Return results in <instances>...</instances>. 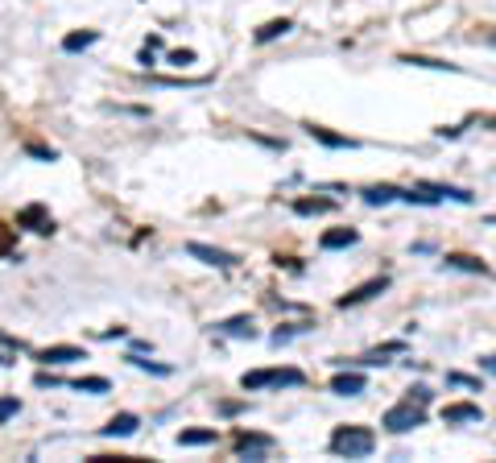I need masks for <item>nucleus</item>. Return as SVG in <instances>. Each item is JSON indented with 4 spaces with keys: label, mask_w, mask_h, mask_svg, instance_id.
<instances>
[{
    "label": "nucleus",
    "mask_w": 496,
    "mask_h": 463,
    "mask_svg": "<svg viewBox=\"0 0 496 463\" xmlns=\"http://www.w3.org/2000/svg\"><path fill=\"white\" fill-rule=\"evenodd\" d=\"M331 451L335 455H348V460H368L377 451V435L368 426H339L331 435Z\"/></svg>",
    "instance_id": "f257e3e1"
},
{
    "label": "nucleus",
    "mask_w": 496,
    "mask_h": 463,
    "mask_svg": "<svg viewBox=\"0 0 496 463\" xmlns=\"http://www.w3.org/2000/svg\"><path fill=\"white\" fill-rule=\"evenodd\" d=\"M306 377L298 373V368H257V373H244L240 377V385L248 389V393H257V389H286V385H302Z\"/></svg>",
    "instance_id": "f03ea898"
},
{
    "label": "nucleus",
    "mask_w": 496,
    "mask_h": 463,
    "mask_svg": "<svg viewBox=\"0 0 496 463\" xmlns=\"http://www.w3.org/2000/svg\"><path fill=\"white\" fill-rule=\"evenodd\" d=\"M422 406H414L410 397L401 402V406H393L389 414H385V431H393V435H406V431H414V426H422Z\"/></svg>",
    "instance_id": "7ed1b4c3"
},
{
    "label": "nucleus",
    "mask_w": 496,
    "mask_h": 463,
    "mask_svg": "<svg viewBox=\"0 0 496 463\" xmlns=\"http://www.w3.org/2000/svg\"><path fill=\"white\" fill-rule=\"evenodd\" d=\"M186 253H190V257H199L203 265H219V269H232V265H236V257H232V253L211 248V244H199V240H190V244H186Z\"/></svg>",
    "instance_id": "20e7f679"
},
{
    "label": "nucleus",
    "mask_w": 496,
    "mask_h": 463,
    "mask_svg": "<svg viewBox=\"0 0 496 463\" xmlns=\"http://www.w3.org/2000/svg\"><path fill=\"white\" fill-rule=\"evenodd\" d=\"M385 290H389V277H373V282H364L360 290L344 294L339 306H344V311H348V306H360V302H368V298H377V294H385Z\"/></svg>",
    "instance_id": "39448f33"
},
{
    "label": "nucleus",
    "mask_w": 496,
    "mask_h": 463,
    "mask_svg": "<svg viewBox=\"0 0 496 463\" xmlns=\"http://www.w3.org/2000/svg\"><path fill=\"white\" fill-rule=\"evenodd\" d=\"M443 422H447V426L484 422V410H480V406H472V402H455V406H447V410H443Z\"/></svg>",
    "instance_id": "423d86ee"
},
{
    "label": "nucleus",
    "mask_w": 496,
    "mask_h": 463,
    "mask_svg": "<svg viewBox=\"0 0 496 463\" xmlns=\"http://www.w3.org/2000/svg\"><path fill=\"white\" fill-rule=\"evenodd\" d=\"M236 447H240L244 460H265V451H273V439L269 435H240Z\"/></svg>",
    "instance_id": "0eeeda50"
},
{
    "label": "nucleus",
    "mask_w": 496,
    "mask_h": 463,
    "mask_svg": "<svg viewBox=\"0 0 496 463\" xmlns=\"http://www.w3.org/2000/svg\"><path fill=\"white\" fill-rule=\"evenodd\" d=\"M360 240V232L356 228H331V232H323V240H319V248H327V253H335V248H352Z\"/></svg>",
    "instance_id": "6e6552de"
},
{
    "label": "nucleus",
    "mask_w": 496,
    "mask_h": 463,
    "mask_svg": "<svg viewBox=\"0 0 496 463\" xmlns=\"http://www.w3.org/2000/svg\"><path fill=\"white\" fill-rule=\"evenodd\" d=\"M37 360H41V364H70V360H87V356H83V348H75V344H58V348L37 352Z\"/></svg>",
    "instance_id": "1a4fd4ad"
},
{
    "label": "nucleus",
    "mask_w": 496,
    "mask_h": 463,
    "mask_svg": "<svg viewBox=\"0 0 496 463\" xmlns=\"http://www.w3.org/2000/svg\"><path fill=\"white\" fill-rule=\"evenodd\" d=\"M364 373H339L335 381H331V393H339V397H356V393H364Z\"/></svg>",
    "instance_id": "9d476101"
},
{
    "label": "nucleus",
    "mask_w": 496,
    "mask_h": 463,
    "mask_svg": "<svg viewBox=\"0 0 496 463\" xmlns=\"http://www.w3.org/2000/svg\"><path fill=\"white\" fill-rule=\"evenodd\" d=\"M137 426H141L137 414H116V418L103 426V435H108V439H128V435H137Z\"/></svg>",
    "instance_id": "9b49d317"
},
{
    "label": "nucleus",
    "mask_w": 496,
    "mask_h": 463,
    "mask_svg": "<svg viewBox=\"0 0 496 463\" xmlns=\"http://www.w3.org/2000/svg\"><path fill=\"white\" fill-rule=\"evenodd\" d=\"M219 331H224V335H236V339H252V335H257V331H252V319H248V315L224 319V323H219Z\"/></svg>",
    "instance_id": "f8f14e48"
},
{
    "label": "nucleus",
    "mask_w": 496,
    "mask_h": 463,
    "mask_svg": "<svg viewBox=\"0 0 496 463\" xmlns=\"http://www.w3.org/2000/svg\"><path fill=\"white\" fill-rule=\"evenodd\" d=\"M310 137H315V141H323V145H331V149H356V141H352V137H339V132L319 128V124L310 128Z\"/></svg>",
    "instance_id": "ddd939ff"
},
{
    "label": "nucleus",
    "mask_w": 496,
    "mask_h": 463,
    "mask_svg": "<svg viewBox=\"0 0 496 463\" xmlns=\"http://www.w3.org/2000/svg\"><path fill=\"white\" fill-rule=\"evenodd\" d=\"M393 199H401L397 186H368V190H364V203H373V207H385V203H393Z\"/></svg>",
    "instance_id": "4468645a"
},
{
    "label": "nucleus",
    "mask_w": 496,
    "mask_h": 463,
    "mask_svg": "<svg viewBox=\"0 0 496 463\" xmlns=\"http://www.w3.org/2000/svg\"><path fill=\"white\" fill-rule=\"evenodd\" d=\"M447 269H464V273H480V277L488 273V265H480L476 257H464V253H451V257H447Z\"/></svg>",
    "instance_id": "2eb2a0df"
},
{
    "label": "nucleus",
    "mask_w": 496,
    "mask_h": 463,
    "mask_svg": "<svg viewBox=\"0 0 496 463\" xmlns=\"http://www.w3.org/2000/svg\"><path fill=\"white\" fill-rule=\"evenodd\" d=\"M286 29H294V21H290V17H281V21H269V25H261V29H257V41H273V37H281Z\"/></svg>",
    "instance_id": "dca6fc26"
},
{
    "label": "nucleus",
    "mask_w": 496,
    "mask_h": 463,
    "mask_svg": "<svg viewBox=\"0 0 496 463\" xmlns=\"http://www.w3.org/2000/svg\"><path fill=\"white\" fill-rule=\"evenodd\" d=\"M331 207H335L331 199H298V203H294L298 215H323V211H331Z\"/></svg>",
    "instance_id": "f3484780"
},
{
    "label": "nucleus",
    "mask_w": 496,
    "mask_h": 463,
    "mask_svg": "<svg viewBox=\"0 0 496 463\" xmlns=\"http://www.w3.org/2000/svg\"><path fill=\"white\" fill-rule=\"evenodd\" d=\"M215 443V431H182L178 435V447H207Z\"/></svg>",
    "instance_id": "a211bd4d"
},
{
    "label": "nucleus",
    "mask_w": 496,
    "mask_h": 463,
    "mask_svg": "<svg viewBox=\"0 0 496 463\" xmlns=\"http://www.w3.org/2000/svg\"><path fill=\"white\" fill-rule=\"evenodd\" d=\"M95 37H99L95 29H83V33H70V37L62 41V50H70V54H75V50H87V46H95Z\"/></svg>",
    "instance_id": "6ab92c4d"
},
{
    "label": "nucleus",
    "mask_w": 496,
    "mask_h": 463,
    "mask_svg": "<svg viewBox=\"0 0 496 463\" xmlns=\"http://www.w3.org/2000/svg\"><path fill=\"white\" fill-rule=\"evenodd\" d=\"M397 352H406V344L397 339V344H385V348H377V352H368L360 364H385V356H397Z\"/></svg>",
    "instance_id": "aec40b11"
},
{
    "label": "nucleus",
    "mask_w": 496,
    "mask_h": 463,
    "mask_svg": "<svg viewBox=\"0 0 496 463\" xmlns=\"http://www.w3.org/2000/svg\"><path fill=\"white\" fill-rule=\"evenodd\" d=\"M75 389H79V393H108L112 385H108V377H79Z\"/></svg>",
    "instance_id": "412c9836"
},
{
    "label": "nucleus",
    "mask_w": 496,
    "mask_h": 463,
    "mask_svg": "<svg viewBox=\"0 0 496 463\" xmlns=\"http://www.w3.org/2000/svg\"><path fill=\"white\" fill-rule=\"evenodd\" d=\"M401 62H410V66H430V70H455L451 62H439V58H422V54H414V58H401Z\"/></svg>",
    "instance_id": "4be33fe9"
},
{
    "label": "nucleus",
    "mask_w": 496,
    "mask_h": 463,
    "mask_svg": "<svg viewBox=\"0 0 496 463\" xmlns=\"http://www.w3.org/2000/svg\"><path fill=\"white\" fill-rule=\"evenodd\" d=\"M21 219H29V224H37V232H50V219L41 215V207H25V211H21Z\"/></svg>",
    "instance_id": "5701e85b"
},
{
    "label": "nucleus",
    "mask_w": 496,
    "mask_h": 463,
    "mask_svg": "<svg viewBox=\"0 0 496 463\" xmlns=\"http://www.w3.org/2000/svg\"><path fill=\"white\" fill-rule=\"evenodd\" d=\"M21 414V402L17 397H0V422H8V418H17Z\"/></svg>",
    "instance_id": "b1692460"
},
{
    "label": "nucleus",
    "mask_w": 496,
    "mask_h": 463,
    "mask_svg": "<svg viewBox=\"0 0 496 463\" xmlns=\"http://www.w3.org/2000/svg\"><path fill=\"white\" fill-rule=\"evenodd\" d=\"M447 385H459V389H480L476 377H464V373H447Z\"/></svg>",
    "instance_id": "393cba45"
},
{
    "label": "nucleus",
    "mask_w": 496,
    "mask_h": 463,
    "mask_svg": "<svg viewBox=\"0 0 496 463\" xmlns=\"http://www.w3.org/2000/svg\"><path fill=\"white\" fill-rule=\"evenodd\" d=\"M170 62H178V66H186V62H195V54H190V50H174V54H170Z\"/></svg>",
    "instance_id": "a878e982"
},
{
    "label": "nucleus",
    "mask_w": 496,
    "mask_h": 463,
    "mask_svg": "<svg viewBox=\"0 0 496 463\" xmlns=\"http://www.w3.org/2000/svg\"><path fill=\"white\" fill-rule=\"evenodd\" d=\"M29 153H33V157H46V161H54V149H41V145H29Z\"/></svg>",
    "instance_id": "bb28decb"
},
{
    "label": "nucleus",
    "mask_w": 496,
    "mask_h": 463,
    "mask_svg": "<svg viewBox=\"0 0 496 463\" xmlns=\"http://www.w3.org/2000/svg\"><path fill=\"white\" fill-rule=\"evenodd\" d=\"M8 244H12V232H8V228H4V224H0V253H4V248H8Z\"/></svg>",
    "instance_id": "cd10ccee"
},
{
    "label": "nucleus",
    "mask_w": 496,
    "mask_h": 463,
    "mask_svg": "<svg viewBox=\"0 0 496 463\" xmlns=\"http://www.w3.org/2000/svg\"><path fill=\"white\" fill-rule=\"evenodd\" d=\"M480 37H484L488 46H496V29H488V33H480Z\"/></svg>",
    "instance_id": "c85d7f7f"
},
{
    "label": "nucleus",
    "mask_w": 496,
    "mask_h": 463,
    "mask_svg": "<svg viewBox=\"0 0 496 463\" xmlns=\"http://www.w3.org/2000/svg\"><path fill=\"white\" fill-rule=\"evenodd\" d=\"M484 368H488V373H496V356H488V360H484Z\"/></svg>",
    "instance_id": "c756f323"
},
{
    "label": "nucleus",
    "mask_w": 496,
    "mask_h": 463,
    "mask_svg": "<svg viewBox=\"0 0 496 463\" xmlns=\"http://www.w3.org/2000/svg\"><path fill=\"white\" fill-rule=\"evenodd\" d=\"M4 364H8V360H4V356H0V368H4Z\"/></svg>",
    "instance_id": "7c9ffc66"
},
{
    "label": "nucleus",
    "mask_w": 496,
    "mask_h": 463,
    "mask_svg": "<svg viewBox=\"0 0 496 463\" xmlns=\"http://www.w3.org/2000/svg\"><path fill=\"white\" fill-rule=\"evenodd\" d=\"M488 224H496V215H493V219H488Z\"/></svg>",
    "instance_id": "2f4dec72"
}]
</instances>
